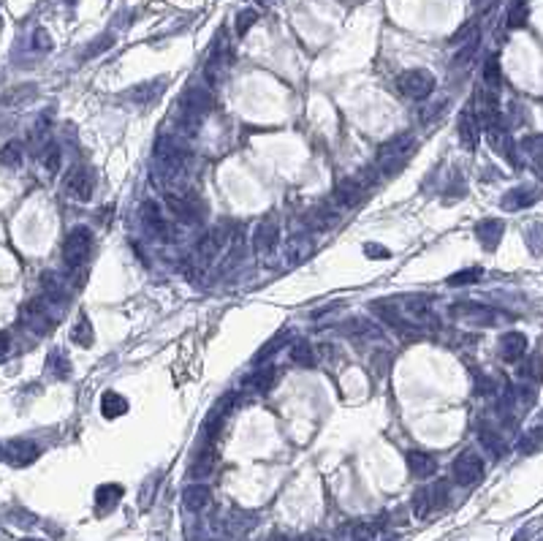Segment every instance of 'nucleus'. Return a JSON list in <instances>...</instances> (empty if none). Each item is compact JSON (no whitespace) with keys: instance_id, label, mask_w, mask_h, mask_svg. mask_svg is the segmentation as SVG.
Here are the masks:
<instances>
[{"instance_id":"12","label":"nucleus","mask_w":543,"mask_h":541,"mask_svg":"<svg viewBox=\"0 0 543 541\" xmlns=\"http://www.w3.org/2000/svg\"><path fill=\"white\" fill-rule=\"evenodd\" d=\"M93 188H95L93 171L85 169V166H76V169H71V174L66 177V193L73 196V199L90 201L93 199Z\"/></svg>"},{"instance_id":"10","label":"nucleus","mask_w":543,"mask_h":541,"mask_svg":"<svg viewBox=\"0 0 543 541\" xmlns=\"http://www.w3.org/2000/svg\"><path fill=\"white\" fill-rule=\"evenodd\" d=\"M166 204H169V210H172L180 221H185V223H199L201 218H204V210L196 207V201H193V193H180V191H169L166 193Z\"/></svg>"},{"instance_id":"25","label":"nucleus","mask_w":543,"mask_h":541,"mask_svg":"<svg viewBox=\"0 0 543 541\" xmlns=\"http://www.w3.org/2000/svg\"><path fill=\"white\" fill-rule=\"evenodd\" d=\"M100 413L106 419H117V416L128 413V400L123 395H117V392H103L100 395Z\"/></svg>"},{"instance_id":"16","label":"nucleus","mask_w":543,"mask_h":541,"mask_svg":"<svg viewBox=\"0 0 543 541\" xmlns=\"http://www.w3.org/2000/svg\"><path fill=\"white\" fill-rule=\"evenodd\" d=\"M405 462H408V470L413 473L415 479H427V476H432V473L438 470V460L432 455H427V452H421V449L408 452Z\"/></svg>"},{"instance_id":"9","label":"nucleus","mask_w":543,"mask_h":541,"mask_svg":"<svg viewBox=\"0 0 543 541\" xmlns=\"http://www.w3.org/2000/svg\"><path fill=\"white\" fill-rule=\"evenodd\" d=\"M481 114L475 112L472 106H465L462 114H459V123H457V131H459V142L465 150H475L478 147V139H481Z\"/></svg>"},{"instance_id":"11","label":"nucleus","mask_w":543,"mask_h":541,"mask_svg":"<svg viewBox=\"0 0 543 541\" xmlns=\"http://www.w3.org/2000/svg\"><path fill=\"white\" fill-rule=\"evenodd\" d=\"M364 183L358 180V177H345V180H340L337 183V188H334V196H331V201H334V207H340V210H351V207H356L358 201L364 199Z\"/></svg>"},{"instance_id":"18","label":"nucleus","mask_w":543,"mask_h":541,"mask_svg":"<svg viewBox=\"0 0 543 541\" xmlns=\"http://www.w3.org/2000/svg\"><path fill=\"white\" fill-rule=\"evenodd\" d=\"M524 354H527V338H524L522 332H508V335H502V340H500L502 362H519Z\"/></svg>"},{"instance_id":"28","label":"nucleus","mask_w":543,"mask_h":541,"mask_svg":"<svg viewBox=\"0 0 543 541\" xmlns=\"http://www.w3.org/2000/svg\"><path fill=\"white\" fill-rule=\"evenodd\" d=\"M291 359L296 362V365H304V368H313L315 365V354H313V345L304 340H294V345H291Z\"/></svg>"},{"instance_id":"30","label":"nucleus","mask_w":543,"mask_h":541,"mask_svg":"<svg viewBox=\"0 0 543 541\" xmlns=\"http://www.w3.org/2000/svg\"><path fill=\"white\" fill-rule=\"evenodd\" d=\"M274 378H277V370L269 365V368H261V370L250 378V384H253V389H256L258 395H267L272 386H274Z\"/></svg>"},{"instance_id":"26","label":"nucleus","mask_w":543,"mask_h":541,"mask_svg":"<svg viewBox=\"0 0 543 541\" xmlns=\"http://www.w3.org/2000/svg\"><path fill=\"white\" fill-rule=\"evenodd\" d=\"M71 340L76 345H82V348H90L93 340H95V335H93V324H90V318L87 315H79L76 318V324L71 329Z\"/></svg>"},{"instance_id":"32","label":"nucleus","mask_w":543,"mask_h":541,"mask_svg":"<svg viewBox=\"0 0 543 541\" xmlns=\"http://www.w3.org/2000/svg\"><path fill=\"white\" fill-rule=\"evenodd\" d=\"M49 368L55 373V378H68V375H71L68 356L63 354V351H52V354H49Z\"/></svg>"},{"instance_id":"19","label":"nucleus","mask_w":543,"mask_h":541,"mask_svg":"<svg viewBox=\"0 0 543 541\" xmlns=\"http://www.w3.org/2000/svg\"><path fill=\"white\" fill-rule=\"evenodd\" d=\"M182 503L187 512H204L212 503V490L207 485H187L182 490Z\"/></svg>"},{"instance_id":"41","label":"nucleus","mask_w":543,"mask_h":541,"mask_svg":"<svg viewBox=\"0 0 543 541\" xmlns=\"http://www.w3.org/2000/svg\"><path fill=\"white\" fill-rule=\"evenodd\" d=\"M541 373H543L541 356H532L527 365H522V375H524V378H541Z\"/></svg>"},{"instance_id":"17","label":"nucleus","mask_w":543,"mask_h":541,"mask_svg":"<svg viewBox=\"0 0 543 541\" xmlns=\"http://www.w3.org/2000/svg\"><path fill=\"white\" fill-rule=\"evenodd\" d=\"M142 218H144V223H147V228L155 234V237H160V240H166L169 234V223H166V215H163V210L157 207V201H144L142 204Z\"/></svg>"},{"instance_id":"38","label":"nucleus","mask_w":543,"mask_h":541,"mask_svg":"<svg viewBox=\"0 0 543 541\" xmlns=\"http://www.w3.org/2000/svg\"><path fill=\"white\" fill-rule=\"evenodd\" d=\"M286 338H288V332H280V335H274V338H272V340L267 343V345H264V348H261V351L256 354V365H258V362H264L267 356L274 354L277 348H283V343H286Z\"/></svg>"},{"instance_id":"23","label":"nucleus","mask_w":543,"mask_h":541,"mask_svg":"<svg viewBox=\"0 0 543 541\" xmlns=\"http://www.w3.org/2000/svg\"><path fill=\"white\" fill-rule=\"evenodd\" d=\"M538 199H541V191H538V188H514V191L502 199V207H505V210H522V207L535 204Z\"/></svg>"},{"instance_id":"6","label":"nucleus","mask_w":543,"mask_h":541,"mask_svg":"<svg viewBox=\"0 0 543 541\" xmlns=\"http://www.w3.org/2000/svg\"><path fill=\"white\" fill-rule=\"evenodd\" d=\"M231 63V52H229V41H226V33H220L217 44H212V52L207 57V66H204V76L210 85H220L223 76H226V69Z\"/></svg>"},{"instance_id":"43","label":"nucleus","mask_w":543,"mask_h":541,"mask_svg":"<svg viewBox=\"0 0 543 541\" xmlns=\"http://www.w3.org/2000/svg\"><path fill=\"white\" fill-rule=\"evenodd\" d=\"M364 253L370 258H388L391 253H388V248H383V245H375V243H367L364 245Z\"/></svg>"},{"instance_id":"8","label":"nucleus","mask_w":543,"mask_h":541,"mask_svg":"<svg viewBox=\"0 0 543 541\" xmlns=\"http://www.w3.org/2000/svg\"><path fill=\"white\" fill-rule=\"evenodd\" d=\"M234 403L237 398L234 395H226V398H220L214 403V408L207 413V419H204V430H201V435H204V443H214V438L220 435V430L226 425V419H229L231 408H234Z\"/></svg>"},{"instance_id":"36","label":"nucleus","mask_w":543,"mask_h":541,"mask_svg":"<svg viewBox=\"0 0 543 541\" xmlns=\"http://www.w3.org/2000/svg\"><path fill=\"white\" fill-rule=\"evenodd\" d=\"M478 435H481V443H484L486 449L492 452V455H497V457H502V452H505V446H502V441L492 433L489 428H481L478 430Z\"/></svg>"},{"instance_id":"44","label":"nucleus","mask_w":543,"mask_h":541,"mask_svg":"<svg viewBox=\"0 0 543 541\" xmlns=\"http://www.w3.org/2000/svg\"><path fill=\"white\" fill-rule=\"evenodd\" d=\"M33 46H36V49H43V52H49V49H52V41H49V33H46V30H36V39H33Z\"/></svg>"},{"instance_id":"4","label":"nucleus","mask_w":543,"mask_h":541,"mask_svg":"<svg viewBox=\"0 0 543 541\" xmlns=\"http://www.w3.org/2000/svg\"><path fill=\"white\" fill-rule=\"evenodd\" d=\"M451 476L459 487H472L484 479V460L475 452H462L451 465Z\"/></svg>"},{"instance_id":"21","label":"nucleus","mask_w":543,"mask_h":541,"mask_svg":"<svg viewBox=\"0 0 543 541\" xmlns=\"http://www.w3.org/2000/svg\"><path fill=\"white\" fill-rule=\"evenodd\" d=\"M451 315L459 318H472V321H484V324H495V310L484 308V305H475V302H462V305H451Z\"/></svg>"},{"instance_id":"45","label":"nucleus","mask_w":543,"mask_h":541,"mask_svg":"<svg viewBox=\"0 0 543 541\" xmlns=\"http://www.w3.org/2000/svg\"><path fill=\"white\" fill-rule=\"evenodd\" d=\"M294 541H326V539L318 536V533H310V536H299V539H294Z\"/></svg>"},{"instance_id":"35","label":"nucleus","mask_w":543,"mask_h":541,"mask_svg":"<svg viewBox=\"0 0 543 541\" xmlns=\"http://www.w3.org/2000/svg\"><path fill=\"white\" fill-rule=\"evenodd\" d=\"M43 169L49 171V174H58L60 169V147L55 142H49L46 150H43Z\"/></svg>"},{"instance_id":"33","label":"nucleus","mask_w":543,"mask_h":541,"mask_svg":"<svg viewBox=\"0 0 543 541\" xmlns=\"http://www.w3.org/2000/svg\"><path fill=\"white\" fill-rule=\"evenodd\" d=\"M41 288H43V297L63 302V285L58 283V278H55L52 272H43L41 275Z\"/></svg>"},{"instance_id":"29","label":"nucleus","mask_w":543,"mask_h":541,"mask_svg":"<svg viewBox=\"0 0 543 541\" xmlns=\"http://www.w3.org/2000/svg\"><path fill=\"white\" fill-rule=\"evenodd\" d=\"M500 79H502V71H500V60L497 55H489L484 63V82L489 90H497L500 87Z\"/></svg>"},{"instance_id":"40","label":"nucleus","mask_w":543,"mask_h":541,"mask_svg":"<svg viewBox=\"0 0 543 541\" xmlns=\"http://www.w3.org/2000/svg\"><path fill=\"white\" fill-rule=\"evenodd\" d=\"M256 19H258V11H253V9H244V11H239V14H237V36L242 39Z\"/></svg>"},{"instance_id":"42","label":"nucleus","mask_w":543,"mask_h":541,"mask_svg":"<svg viewBox=\"0 0 543 541\" xmlns=\"http://www.w3.org/2000/svg\"><path fill=\"white\" fill-rule=\"evenodd\" d=\"M351 536H353V541H372V536H375V527L367 525V522H356L353 530H351Z\"/></svg>"},{"instance_id":"14","label":"nucleus","mask_w":543,"mask_h":541,"mask_svg":"<svg viewBox=\"0 0 543 541\" xmlns=\"http://www.w3.org/2000/svg\"><path fill=\"white\" fill-rule=\"evenodd\" d=\"M502 228H505L502 221H497V218H484V221L475 223L472 231H475V240L484 245L486 251H495L502 240Z\"/></svg>"},{"instance_id":"48","label":"nucleus","mask_w":543,"mask_h":541,"mask_svg":"<svg viewBox=\"0 0 543 541\" xmlns=\"http://www.w3.org/2000/svg\"><path fill=\"white\" fill-rule=\"evenodd\" d=\"M541 541H543V539H541Z\"/></svg>"},{"instance_id":"27","label":"nucleus","mask_w":543,"mask_h":541,"mask_svg":"<svg viewBox=\"0 0 543 541\" xmlns=\"http://www.w3.org/2000/svg\"><path fill=\"white\" fill-rule=\"evenodd\" d=\"M334 221H337V210H331L326 204H318L315 210H310V226H313L315 231H326Z\"/></svg>"},{"instance_id":"1","label":"nucleus","mask_w":543,"mask_h":541,"mask_svg":"<svg viewBox=\"0 0 543 541\" xmlns=\"http://www.w3.org/2000/svg\"><path fill=\"white\" fill-rule=\"evenodd\" d=\"M413 153H415L413 133H397L394 139H388V142L378 150L375 169L381 171L383 177H397V174L408 166V161H410Z\"/></svg>"},{"instance_id":"47","label":"nucleus","mask_w":543,"mask_h":541,"mask_svg":"<svg viewBox=\"0 0 543 541\" xmlns=\"http://www.w3.org/2000/svg\"><path fill=\"white\" fill-rule=\"evenodd\" d=\"M22 541H41V539H22Z\"/></svg>"},{"instance_id":"15","label":"nucleus","mask_w":543,"mask_h":541,"mask_svg":"<svg viewBox=\"0 0 543 541\" xmlns=\"http://www.w3.org/2000/svg\"><path fill=\"white\" fill-rule=\"evenodd\" d=\"M223 245H226V231H223V228H212V231H207L199 240L196 253H199L201 261H212L214 256H220Z\"/></svg>"},{"instance_id":"2","label":"nucleus","mask_w":543,"mask_h":541,"mask_svg":"<svg viewBox=\"0 0 543 541\" xmlns=\"http://www.w3.org/2000/svg\"><path fill=\"white\" fill-rule=\"evenodd\" d=\"M93 251V231L87 226H76L66 234V243H63V264L66 270L76 272L79 267H85V261L90 258Z\"/></svg>"},{"instance_id":"39","label":"nucleus","mask_w":543,"mask_h":541,"mask_svg":"<svg viewBox=\"0 0 543 541\" xmlns=\"http://www.w3.org/2000/svg\"><path fill=\"white\" fill-rule=\"evenodd\" d=\"M475 49H478V36L475 39H470V44L467 46H462L457 55H454V63L451 66H457V69H462V66H467L470 63V57L475 55Z\"/></svg>"},{"instance_id":"24","label":"nucleus","mask_w":543,"mask_h":541,"mask_svg":"<svg viewBox=\"0 0 543 541\" xmlns=\"http://www.w3.org/2000/svg\"><path fill=\"white\" fill-rule=\"evenodd\" d=\"M22 318H25V324H28V327H33V332H46V329H49V321H46V313H43L41 297L33 299V302L25 305Z\"/></svg>"},{"instance_id":"13","label":"nucleus","mask_w":543,"mask_h":541,"mask_svg":"<svg viewBox=\"0 0 543 541\" xmlns=\"http://www.w3.org/2000/svg\"><path fill=\"white\" fill-rule=\"evenodd\" d=\"M163 90H166V82L163 79H150V82H142V85H133L130 90H125L123 96L130 101V103H155L160 96H163Z\"/></svg>"},{"instance_id":"22","label":"nucleus","mask_w":543,"mask_h":541,"mask_svg":"<svg viewBox=\"0 0 543 541\" xmlns=\"http://www.w3.org/2000/svg\"><path fill=\"white\" fill-rule=\"evenodd\" d=\"M123 500V487L120 485H100L98 490H95V509H98V514H109V512H115V506Z\"/></svg>"},{"instance_id":"7","label":"nucleus","mask_w":543,"mask_h":541,"mask_svg":"<svg viewBox=\"0 0 543 541\" xmlns=\"http://www.w3.org/2000/svg\"><path fill=\"white\" fill-rule=\"evenodd\" d=\"M3 457H6L9 465L25 468V465H33L41 457V446L36 441H28V438H14V441H6Z\"/></svg>"},{"instance_id":"20","label":"nucleus","mask_w":543,"mask_h":541,"mask_svg":"<svg viewBox=\"0 0 543 541\" xmlns=\"http://www.w3.org/2000/svg\"><path fill=\"white\" fill-rule=\"evenodd\" d=\"M214 462H217V455H214V443H204L196 457H193V462H190V476L193 479H204V476H210L214 470Z\"/></svg>"},{"instance_id":"46","label":"nucleus","mask_w":543,"mask_h":541,"mask_svg":"<svg viewBox=\"0 0 543 541\" xmlns=\"http://www.w3.org/2000/svg\"><path fill=\"white\" fill-rule=\"evenodd\" d=\"M267 541H294V539H288V536H283V533H272Z\"/></svg>"},{"instance_id":"3","label":"nucleus","mask_w":543,"mask_h":541,"mask_svg":"<svg viewBox=\"0 0 543 541\" xmlns=\"http://www.w3.org/2000/svg\"><path fill=\"white\" fill-rule=\"evenodd\" d=\"M397 85H400L405 98L424 101V98H429L432 90H435V76H432L427 69H410V71L400 74Z\"/></svg>"},{"instance_id":"5","label":"nucleus","mask_w":543,"mask_h":541,"mask_svg":"<svg viewBox=\"0 0 543 541\" xmlns=\"http://www.w3.org/2000/svg\"><path fill=\"white\" fill-rule=\"evenodd\" d=\"M280 240V221L277 213H267L258 221L256 231H253V253L256 256H267L274 251V245Z\"/></svg>"},{"instance_id":"34","label":"nucleus","mask_w":543,"mask_h":541,"mask_svg":"<svg viewBox=\"0 0 543 541\" xmlns=\"http://www.w3.org/2000/svg\"><path fill=\"white\" fill-rule=\"evenodd\" d=\"M19 163H22V147H19V142H9L3 147V166L6 169H16Z\"/></svg>"},{"instance_id":"31","label":"nucleus","mask_w":543,"mask_h":541,"mask_svg":"<svg viewBox=\"0 0 543 541\" xmlns=\"http://www.w3.org/2000/svg\"><path fill=\"white\" fill-rule=\"evenodd\" d=\"M481 278H484V270H481V267H467V270L454 272L445 283L448 285H470V283H478Z\"/></svg>"},{"instance_id":"37","label":"nucleus","mask_w":543,"mask_h":541,"mask_svg":"<svg viewBox=\"0 0 543 541\" xmlns=\"http://www.w3.org/2000/svg\"><path fill=\"white\" fill-rule=\"evenodd\" d=\"M527 22V3L524 0H516L514 3V9L508 11V28H522Z\"/></svg>"}]
</instances>
